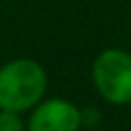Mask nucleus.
<instances>
[{"label": "nucleus", "instance_id": "obj_1", "mask_svg": "<svg viewBox=\"0 0 131 131\" xmlns=\"http://www.w3.org/2000/svg\"><path fill=\"white\" fill-rule=\"evenodd\" d=\"M47 72L31 57H16L0 66V108L27 113L45 98Z\"/></svg>", "mask_w": 131, "mask_h": 131}, {"label": "nucleus", "instance_id": "obj_2", "mask_svg": "<svg viewBox=\"0 0 131 131\" xmlns=\"http://www.w3.org/2000/svg\"><path fill=\"white\" fill-rule=\"evenodd\" d=\"M92 82L108 104H131V53L119 47L100 51L92 63Z\"/></svg>", "mask_w": 131, "mask_h": 131}, {"label": "nucleus", "instance_id": "obj_3", "mask_svg": "<svg viewBox=\"0 0 131 131\" xmlns=\"http://www.w3.org/2000/svg\"><path fill=\"white\" fill-rule=\"evenodd\" d=\"M82 108L66 98H43L31 108L27 131H80Z\"/></svg>", "mask_w": 131, "mask_h": 131}, {"label": "nucleus", "instance_id": "obj_4", "mask_svg": "<svg viewBox=\"0 0 131 131\" xmlns=\"http://www.w3.org/2000/svg\"><path fill=\"white\" fill-rule=\"evenodd\" d=\"M0 131H27V125L20 119V113L0 108Z\"/></svg>", "mask_w": 131, "mask_h": 131}]
</instances>
